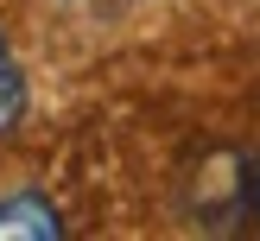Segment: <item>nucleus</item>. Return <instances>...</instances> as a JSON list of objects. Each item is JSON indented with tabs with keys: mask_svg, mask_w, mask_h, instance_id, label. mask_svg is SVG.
I'll return each instance as SVG.
<instances>
[{
	"mask_svg": "<svg viewBox=\"0 0 260 241\" xmlns=\"http://www.w3.org/2000/svg\"><path fill=\"white\" fill-rule=\"evenodd\" d=\"M7 235H38V241H57L63 235V216L51 210L38 190H19L13 203H0V241Z\"/></svg>",
	"mask_w": 260,
	"mask_h": 241,
	"instance_id": "nucleus-1",
	"label": "nucleus"
},
{
	"mask_svg": "<svg viewBox=\"0 0 260 241\" xmlns=\"http://www.w3.org/2000/svg\"><path fill=\"white\" fill-rule=\"evenodd\" d=\"M19 121H25V70L13 57V45L0 38V133H13Z\"/></svg>",
	"mask_w": 260,
	"mask_h": 241,
	"instance_id": "nucleus-2",
	"label": "nucleus"
},
{
	"mask_svg": "<svg viewBox=\"0 0 260 241\" xmlns=\"http://www.w3.org/2000/svg\"><path fill=\"white\" fill-rule=\"evenodd\" d=\"M248 203H254V210H260V159L248 165Z\"/></svg>",
	"mask_w": 260,
	"mask_h": 241,
	"instance_id": "nucleus-3",
	"label": "nucleus"
}]
</instances>
